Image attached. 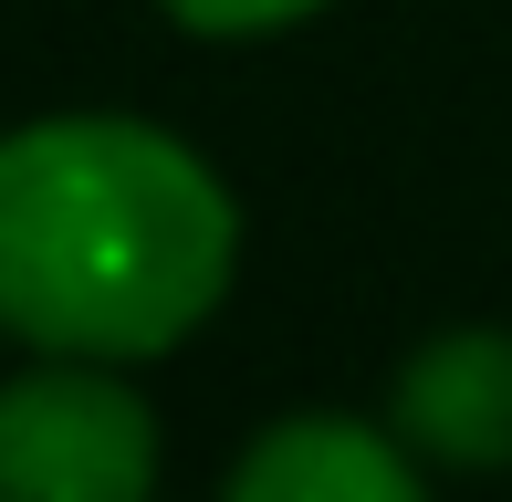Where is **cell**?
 <instances>
[{
  "mask_svg": "<svg viewBox=\"0 0 512 502\" xmlns=\"http://www.w3.org/2000/svg\"><path fill=\"white\" fill-rule=\"evenodd\" d=\"M220 502H429L418 450L366 419H272L230 461Z\"/></svg>",
  "mask_w": 512,
  "mask_h": 502,
  "instance_id": "obj_4",
  "label": "cell"
},
{
  "mask_svg": "<svg viewBox=\"0 0 512 502\" xmlns=\"http://www.w3.org/2000/svg\"><path fill=\"white\" fill-rule=\"evenodd\" d=\"M157 419L105 356H53L0 387V502H147Z\"/></svg>",
  "mask_w": 512,
  "mask_h": 502,
  "instance_id": "obj_2",
  "label": "cell"
},
{
  "mask_svg": "<svg viewBox=\"0 0 512 502\" xmlns=\"http://www.w3.org/2000/svg\"><path fill=\"white\" fill-rule=\"evenodd\" d=\"M387 429H398L418 461L502 471V461H512V335H502V325H450V335H429V346L398 367Z\"/></svg>",
  "mask_w": 512,
  "mask_h": 502,
  "instance_id": "obj_3",
  "label": "cell"
},
{
  "mask_svg": "<svg viewBox=\"0 0 512 502\" xmlns=\"http://www.w3.org/2000/svg\"><path fill=\"white\" fill-rule=\"evenodd\" d=\"M324 0H168V21H189L209 42H251V32H293V21H314Z\"/></svg>",
  "mask_w": 512,
  "mask_h": 502,
  "instance_id": "obj_5",
  "label": "cell"
},
{
  "mask_svg": "<svg viewBox=\"0 0 512 502\" xmlns=\"http://www.w3.org/2000/svg\"><path fill=\"white\" fill-rule=\"evenodd\" d=\"M241 262L230 189L136 116H42L0 147V314L42 356H168Z\"/></svg>",
  "mask_w": 512,
  "mask_h": 502,
  "instance_id": "obj_1",
  "label": "cell"
}]
</instances>
